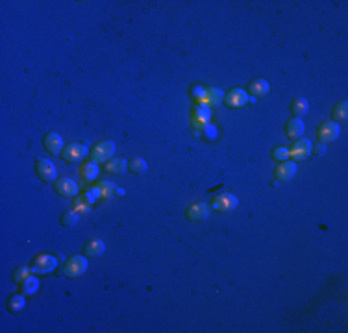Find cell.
<instances>
[{
  "label": "cell",
  "instance_id": "1",
  "mask_svg": "<svg viewBox=\"0 0 348 333\" xmlns=\"http://www.w3.org/2000/svg\"><path fill=\"white\" fill-rule=\"evenodd\" d=\"M87 268H89L87 255H73L65 263V276L67 278H80L87 272Z\"/></svg>",
  "mask_w": 348,
  "mask_h": 333
},
{
  "label": "cell",
  "instance_id": "2",
  "mask_svg": "<svg viewBox=\"0 0 348 333\" xmlns=\"http://www.w3.org/2000/svg\"><path fill=\"white\" fill-rule=\"evenodd\" d=\"M115 150L117 146L113 141H102V143H98L91 152V159L95 163H108L113 156H115Z\"/></svg>",
  "mask_w": 348,
  "mask_h": 333
},
{
  "label": "cell",
  "instance_id": "3",
  "mask_svg": "<svg viewBox=\"0 0 348 333\" xmlns=\"http://www.w3.org/2000/svg\"><path fill=\"white\" fill-rule=\"evenodd\" d=\"M87 146L86 145H82V143H71V145H67L65 148H63V152H61V158L65 159L67 163H78V161H82V159L87 156Z\"/></svg>",
  "mask_w": 348,
  "mask_h": 333
},
{
  "label": "cell",
  "instance_id": "4",
  "mask_svg": "<svg viewBox=\"0 0 348 333\" xmlns=\"http://www.w3.org/2000/svg\"><path fill=\"white\" fill-rule=\"evenodd\" d=\"M58 266V259L50 254H41L34 259L32 265V272L34 274H50Z\"/></svg>",
  "mask_w": 348,
  "mask_h": 333
},
{
  "label": "cell",
  "instance_id": "5",
  "mask_svg": "<svg viewBox=\"0 0 348 333\" xmlns=\"http://www.w3.org/2000/svg\"><path fill=\"white\" fill-rule=\"evenodd\" d=\"M36 172L37 176L45 180V182H56L58 180V170H56V165L50 161V159L39 158L36 161Z\"/></svg>",
  "mask_w": 348,
  "mask_h": 333
},
{
  "label": "cell",
  "instance_id": "6",
  "mask_svg": "<svg viewBox=\"0 0 348 333\" xmlns=\"http://www.w3.org/2000/svg\"><path fill=\"white\" fill-rule=\"evenodd\" d=\"M313 145L309 139H296L294 141L293 148L289 150V158H293V161H302L311 156Z\"/></svg>",
  "mask_w": 348,
  "mask_h": 333
},
{
  "label": "cell",
  "instance_id": "7",
  "mask_svg": "<svg viewBox=\"0 0 348 333\" xmlns=\"http://www.w3.org/2000/svg\"><path fill=\"white\" fill-rule=\"evenodd\" d=\"M80 187L78 183L71 180V178H60V180H56V193L63 196V198H74L76 194H78Z\"/></svg>",
  "mask_w": 348,
  "mask_h": 333
},
{
  "label": "cell",
  "instance_id": "8",
  "mask_svg": "<svg viewBox=\"0 0 348 333\" xmlns=\"http://www.w3.org/2000/svg\"><path fill=\"white\" fill-rule=\"evenodd\" d=\"M211 215V206L208 204H193V206L187 207V211H185V218L187 220H193V222H202V220H206V218Z\"/></svg>",
  "mask_w": 348,
  "mask_h": 333
},
{
  "label": "cell",
  "instance_id": "9",
  "mask_svg": "<svg viewBox=\"0 0 348 333\" xmlns=\"http://www.w3.org/2000/svg\"><path fill=\"white\" fill-rule=\"evenodd\" d=\"M239 206V200L235 194H220V196H217V198L213 200V209H217V211H222V213H230L233 211L235 207Z\"/></svg>",
  "mask_w": 348,
  "mask_h": 333
},
{
  "label": "cell",
  "instance_id": "10",
  "mask_svg": "<svg viewBox=\"0 0 348 333\" xmlns=\"http://www.w3.org/2000/svg\"><path fill=\"white\" fill-rule=\"evenodd\" d=\"M339 133H341V128H339L337 122H326V124H322V126L318 128V133H317L318 143H322V145L331 143V141H335L339 137Z\"/></svg>",
  "mask_w": 348,
  "mask_h": 333
},
{
  "label": "cell",
  "instance_id": "11",
  "mask_svg": "<svg viewBox=\"0 0 348 333\" xmlns=\"http://www.w3.org/2000/svg\"><path fill=\"white\" fill-rule=\"evenodd\" d=\"M248 100H250V98H248V93L244 91V89H239V87L232 89V91L224 97V102H226L228 108H243Z\"/></svg>",
  "mask_w": 348,
  "mask_h": 333
},
{
  "label": "cell",
  "instance_id": "12",
  "mask_svg": "<svg viewBox=\"0 0 348 333\" xmlns=\"http://www.w3.org/2000/svg\"><path fill=\"white\" fill-rule=\"evenodd\" d=\"M294 174H296V163H294V161H289V159L278 165L274 170V178L278 182H289Z\"/></svg>",
  "mask_w": 348,
  "mask_h": 333
},
{
  "label": "cell",
  "instance_id": "13",
  "mask_svg": "<svg viewBox=\"0 0 348 333\" xmlns=\"http://www.w3.org/2000/svg\"><path fill=\"white\" fill-rule=\"evenodd\" d=\"M45 148H47V152H50V154H54V156H58V154H61L63 152V137H61L60 133H56V132H50L47 137H45Z\"/></svg>",
  "mask_w": 348,
  "mask_h": 333
},
{
  "label": "cell",
  "instance_id": "14",
  "mask_svg": "<svg viewBox=\"0 0 348 333\" xmlns=\"http://www.w3.org/2000/svg\"><path fill=\"white\" fill-rule=\"evenodd\" d=\"M304 122H302V119H296V117H293L291 121L285 124V133H287V137L291 141H296L300 139L302 135H304Z\"/></svg>",
  "mask_w": 348,
  "mask_h": 333
},
{
  "label": "cell",
  "instance_id": "15",
  "mask_svg": "<svg viewBox=\"0 0 348 333\" xmlns=\"http://www.w3.org/2000/svg\"><path fill=\"white\" fill-rule=\"evenodd\" d=\"M98 172H100V169H98V163H95V161H89V163L82 165V169H80L82 180L87 183L95 182V180L98 178Z\"/></svg>",
  "mask_w": 348,
  "mask_h": 333
},
{
  "label": "cell",
  "instance_id": "16",
  "mask_svg": "<svg viewBox=\"0 0 348 333\" xmlns=\"http://www.w3.org/2000/svg\"><path fill=\"white\" fill-rule=\"evenodd\" d=\"M270 91V85L267 80H263V78H257L254 80L250 85H248V93L250 95H254V97H265V95H269Z\"/></svg>",
  "mask_w": 348,
  "mask_h": 333
},
{
  "label": "cell",
  "instance_id": "17",
  "mask_svg": "<svg viewBox=\"0 0 348 333\" xmlns=\"http://www.w3.org/2000/svg\"><path fill=\"white\" fill-rule=\"evenodd\" d=\"M106 170L111 172V174H124L128 170V161L124 158H111L106 163Z\"/></svg>",
  "mask_w": 348,
  "mask_h": 333
},
{
  "label": "cell",
  "instance_id": "18",
  "mask_svg": "<svg viewBox=\"0 0 348 333\" xmlns=\"http://www.w3.org/2000/svg\"><path fill=\"white\" fill-rule=\"evenodd\" d=\"M106 252V244L100 239H91L86 244V255L87 257H100Z\"/></svg>",
  "mask_w": 348,
  "mask_h": 333
},
{
  "label": "cell",
  "instance_id": "19",
  "mask_svg": "<svg viewBox=\"0 0 348 333\" xmlns=\"http://www.w3.org/2000/svg\"><path fill=\"white\" fill-rule=\"evenodd\" d=\"M307 111H309V104H307V100H305V98L298 97V98H294L293 102H291V113H293L296 119L307 115Z\"/></svg>",
  "mask_w": 348,
  "mask_h": 333
},
{
  "label": "cell",
  "instance_id": "20",
  "mask_svg": "<svg viewBox=\"0 0 348 333\" xmlns=\"http://www.w3.org/2000/svg\"><path fill=\"white\" fill-rule=\"evenodd\" d=\"M346 117H348V104H346V100H342V102L335 104V108H333V111H331V121L339 124V122L346 121Z\"/></svg>",
  "mask_w": 348,
  "mask_h": 333
},
{
  "label": "cell",
  "instance_id": "21",
  "mask_svg": "<svg viewBox=\"0 0 348 333\" xmlns=\"http://www.w3.org/2000/svg\"><path fill=\"white\" fill-rule=\"evenodd\" d=\"M25 305H26V294H13V296L8 300V309H10L12 313L23 311Z\"/></svg>",
  "mask_w": 348,
  "mask_h": 333
},
{
  "label": "cell",
  "instance_id": "22",
  "mask_svg": "<svg viewBox=\"0 0 348 333\" xmlns=\"http://www.w3.org/2000/svg\"><path fill=\"white\" fill-rule=\"evenodd\" d=\"M21 289H23V294L26 296H32V294H36L39 291V279L36 276H30L28 279H25L23 283H21Z\"/></svg>",
  "mask_w": 348,
  "mask_h": 333
},
{
  "label": "cell",
  "instance_id": "23",
  "mask_svg": "<svg viewBox=\"0 0 348 333\" xmlns=\"http://www.w3.org/2000/svg\"><path fill=\"white\" fill-rule=\"evenodd\" d=\"M209 117H211V109H209L208 104H200V106H196L195 109V122H204V126H206V122L209 121Z\"/></svg>",
  "mask_w": 348,
  "mask_h": 333
},
{
  "label": "cell",
  "instance_id": "24",
  "mask_svg": "<svg viewBox=\"0 0 348 333\" xmlns=\"http://www.w3.org/2000/svg\"><path fill=\"white\" fill-rule=\"evenodd\" d=\"M128 169H130V172H134V174H145L148 170V165L143 158H134V159H130Z\"/></svg>",
  "mask_w": 348,
  "mask_h": 333
},
{
  "label": "cell",
  "instance_id": "25",
  "mask_svg": "<svg viewBox=\"0 0 348 333\" xmlns=\"http://www.w3.org/2000/svg\"><path fill=\"white\" fill-rule=\"evenodd\" d=\"M220 100H224V95L220 89H215V87H209L208 93H206V104L208 106H217Z\"/></svg>",
  "mask_w": 348,
  "mask_h": 333
},
{
  "label": "cell",
  "instance_id": "26",
  "mask_svg": "<svg viewBox=\"0 0 348 333\" xmlns=\"http://www.w3.org/2000/svg\"><path fill=\"white\" fill-rule=\"evenodd\" d=\"M98 187L102 189V194H104V198H111V196H115L117 189H119L115 183L108 182V180H102V182L98 183Z\"/></svg>",
  "mask_w": 348,
  "mask_h": 333
},
{
  "label": "cell",
  "instance_id": "27",
  "mask_svg": "<svg viewBox=\"0 0 348 333\" xmlns=\"http://www.w3.org/2000/svg\"><path fill=\"white\" fill-rule=\"evenodd\" d=\"M80 220V215L76 211H67L63 217H61V224L65 226V228H71V226H76Z\"/></svg>",
  "mask_w": 348,
  "mask_h": 333
},
{
  "label": "cell",
  "instance_id": "28",
  "mask_svg": "<svg viewBox=\"0 0 348 333\" xmlns=\"http://www.w3.org/2000/svg\"><path fill=\"white\" fill-rule=\"evenodd\" d=\"M30 272H32V268H28V266H21V268H17L15 274H13V281H15V283H23L25 279L30 278Z\"/></svg>",
  "mask_w": 348,
  "mask_h": 333
},
{
  "label": "cell",
  "instance_id": "29",
  "mask_svg": "<svg viewBox=\"0 0 348 333\" xmlns=\"http://www.w3.org/2000/svg\"><path fill=\"white\" fill-rule=\"evenodd\" d=\"M272 159H274V161H280V163L287 161V159H289V148L276 146L274 150H272Z\"/></svg>",
  "mask_w": 348,
  "mask_h": 333
},
{
  "label": "cell",
  "instance_id": "30",
  "mask_svg": "<svg viewBox=\"0 0 348 333\" xmlns=\"http://www.w3.org/2000/svg\"><path fill=\"white\" fill-rule=\"evenodd\" d=\"M206 93H208V89H204V87H195V89H193V97H195L198 102L206 104Z\"/></svg>",
  "mask_w": 348,
  "mask_h": 333
},
{
  "label": "cell",
  "instance_id": "31",
  "mask_svg": "<svg viewBox=\"0 0 348 333\" xmlns=\"http://www.w3.org/2000/svg\"><path fill=\"white\" fill-rule=\"evenodd\" d=\"M87 209H89V204L78 202V206H76V209H74V211H76V213H84V211H87Z\"/></svg>",
  "mask_w": 348,
  "mask_h": 333
},
{
  "label": "cell",
  "instance_id": "32",
  "mask_svg": "<svg viewBox=\"0 0 348 333\" xmlns=\"http://www.w3.org/2000/svg\"><path fill=\"white\" fill-rule=\"evenodd\" d=\"M315 152H317V154H320V156H322L324 152H326V146H324L322 143H318V145L315 146Z\"/></svg>",
  "mask_w": 348,
  "mask_h": 333
}]
</instances>
